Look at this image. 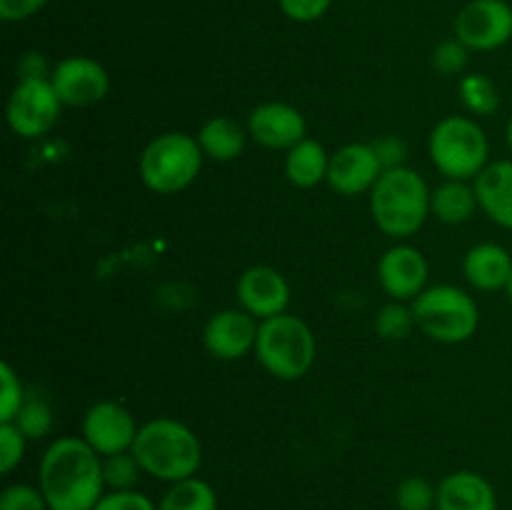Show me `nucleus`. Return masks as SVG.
Masks as SVG:
<instances>
[{
    "label": "nucleus",
    "mask_w": 512,
    "mask_h": 510,
    "mask_svg": "<svg viewBox=\"0 0 512 510\" xmlns=\"http://www.w3.org/2000/svg\"><path fill=\"white\" fill-rule=\"evenodd\" d=\"M38 488L50 510H93L105 493L103 458L83 438H55L40 458Z\"/></svg>",
    "instance_id": "nucleus-1"
},
{
    "label": "nucleus",
    "mask_w": 512,
    "mask_h": 510,
    "mask_svg": "<svg viewBox=\"0 0 512 510\" xmlns=\"http://www.w3.org/2000/svg\"><path fill=\"white\" fill-rule=\"evenodd\" d=\"M130 453L138 458L145 475L168 485L195 478L203 465V443L175 418H155L140 425Z\"/></svg>",
    "instance_id": "nucleus-2"
},
{
    "label": "nucleus",
    "mask_w": 512,
    "mask_h": 510,
    "mask_svg": "<svg viewBox=\"0 0 512 510\" xmlns=\"http://www.w3.org/2000/svg\"><path fill=\"white\" fill-rule=\"evenodd\" d=\"M430 193L423 175L408 165L383 170L370 190L373 223L393 240L413 238L430 218Z\"/></svg>",
    "instance_id": "nucleus-3"
},
{
    "label": "nucleus",
    "mask_w": 512,
    "mask_h": 510,
    "mask_svg": "<svg viewBox=\"0 0 512 510\" xmlns=\"http://www.w3.org/2000/svg\"><path fill=\"white\" fill-rule=\"evenodd\" d=\"M428 153L445 180H475L490 163V140L468 115H448L430 130Z\"/></svg>",
    "instance_id": "nucleus-4"
},
{
    "label": "nucleus",
    "mask_w": 512,
    "mask_h": 510,
    "mask_svg": "<svg viewBox=\"0 0 512 510\" xmlns=\"http://www.w3.org/2000/svg\"><path fill=\"white\" fill-rule=\"evenodd\" d=\"M318 343L310 325L298 315H275L260 320L255 358L278 380H300L313 368Z\"/></svg>",
    "instance_id": "nucleus-5"
},
{
    "label": "nucleus",
    "mask_w": 512,
    "mask_h": 510,
    "mask_svg": "<svg viewBox=\"0 0 512 510\" xmlns=\"http://www.w3.org/2000/svg\"><path fill=\"white\" fill-rule=\"evenodd\" d=\"M203 150L188 133H163L145 145L138 173L148 190L158 195H178L198 180L203 170Z\"/></svg>",
    "instance_id": "nucleus-6"
},
{
    "label": "nucleus",
    "mask_w": 512,
    "mask_h": 510,
    "mask_svg": "<svg viewBox=\"0 0 512 510\" xmlns=\"http://www.w3.org/2000/svg\"><path fill=\"white\" fill-rule=\"evenodd\" d=\"M410 305L418 328L435 343H465L480 328L478 303L458 285H430Z\"/></svg>",
    "instance_id": "nucleus-7"
},
{
    "label": "nucleus",
    "mask_w": 512,
    "mask_h": 510,
    "mask_svg": "<svg viewBox=\"0 0 512 510\" xmlns=\"http://www.w3.org/2000/svg\"><path fill=\"white\" fill-rule=\"evenodd\" d=\"M63 108L65 105L60 103L50 78L18 80L8 95L5 120L15 135L23 140H35L48 135L58 125Z\"/></svg>",
    "instance_id": "nucleus-8"
},
{
    "label": "nucleus",
    "mask_w": 512,
    "mask_h": 510,
    "mask_svg": "<svg viewBox=\"0 0 512 510\" xmlns=\"http://www.w3.org/2000/svg\"><path fill=\"white\" fill-rule=\"evenodd\" d=\"M455 38L475 53H490L512 40V5L508 0H470L455 15Z\"/></svg>",
    "instance_id": "nucleus-9"
},
{
    "label": "nucleus",
    "mask_w": 512,
    "mask_h": 510,
    "mask_svg": "<svg viewBox=\"0 0 512 510\" xmlns=\"http://www.w3.org/2000/svg\"><path fill=\"white\" fill-rule=\"evenodd\" d=\"M50 83L65 108H90L108 95L110 75L95 58L68 55L53 65Z\"/></svg>",
    "instance_id": "nucleus-10"
},
{
    "label": "nucleus",
    "mask_w": 512,
    "mask_h": 510,
    "mask_svg": "<svg viewBox=\"0 0 512 510\" xmlns=\"http://www.w3.org/2000/svg\"><path fill=\"white\" fill-rule=\"evenodd\" d=\"M138 430L133 413L115 400H98L83 415V440L100 458L133 450Z\"/></svg>",
    "instance_id": "nucleus-11"
},
{
    "label": "nucleus",
    "mask_w": 512,
    "mask_h": 510,
    "mask_svg": "<svg viewBox=\"0 0 512 510\" xmlns=\"http://www.w3.org/2000/svg\"><path fill=\"white\" fill-rule=\"evenodd\" d=\"M235 295L245 313L255 320H268L288 313L290 283L273 265H250L240 273Z\"/></svg>",
    "instance_id": "nucleus-12"
},
{
    "label": "nucleus",
    "mask_w": 512,
    "mask_h": 510,
    "mask_svg": "<svg viewBox=\"0 0 512 510\" xmlns=\"http://www.w3.org/2000/svg\"><path fill=\"white\" fill-rule=\"evenodd\" d=\"M430 265L418 248L398 243L378 260V283L390 300L413 303L428 288Z\"/></svg>",
    "instance_id": "nucleus-13"
},
{
    "label": "nucleus",
    "mask_w": 512,
    "mask_h": 510,
    "mask_svg": "<svg viewBox=\"0 0 512 510\" xmlns=\"http://www.w3.org/2000/svg\"><path fill=\"white\" fill-rule=\"evenodd\" d=\"M248 135L253 143L263 145L268 150H285L288 153L293 145L308 138V123L305 115L295 105L270 100L260 103L248 115Z\"/></svg>",
    "instance_id": "nucleus-14"
},
{
    "label": "nucleus",
    "mask_w": 512,
    "mask_h": 510,
    "mask_svg": "<svg viewBox=\"0 0 512 510\" xmlns=\"http://www.w3.org/2000/svg\"><path fill=\"white\" fill-rule=\"evenodd\" d=\"M260 320L245 313L243 308H228L210 315L203 328V345L215 360H240L255 353Z\"/></svg>",
    "instance_id": "nucleus-15"
},
{
    "label": "nucleus",
    "mask_w": 512,
    "mask_h": 510,
    "mask_svg": "<svg viewBox=\"0 0 512 510\" xmlns=\"http://www.w3.org/2000/svg\"><path fill=\"white\" fill-rule=\"evenodd\" d=\"M380 175H383V165L373 143H348L330 155L325 183L338 195L355 198V195L370 193Z\"/></svg>",
    "instance_id": "nucleus-16"
},
{
    "label": "nucleus",
    "mask_w": 512,
    "mask_h": 510,
    "mask_svg": "<svg viewBox=\"0 0 512 510\" xmlns=\"http://www.w3.org/2000/svg\"><path fill=\"white\" fill-rule=\"evenodd\" d=\"M435 510H498V495L485 475L455 470L440 480Z\"/></svg>",
    "instance_id": "nucleus-17"
},
{
    "label": "nucleus",
    "mask_w": 512,
    "mask_h": 510,
    "mask_svg": "<svg viewBox=\"0 0 512 510\" xmlns=\"http://www.w3.org/2000/svg\"><path fill=\"white\" fill-rule=\"evenodd\" d=\"M478 205L495 225L512 230V160H490L473 180Z\"/></svg>",
    "instance_id": "nucleus-18"
},
{
    "label": "nucleus",
    "mask_w": 512,
    "mask_h": 510,
    "mask_svg": "<svg viewBox=\"0 0 512 510\" xmlns=\"http://www.w3.org/2000/svg\"><path fill=\"white\" fill-rule=\"evenodd\" d=\"M463 273L475 290H483V293L505 290L512 278L510 250L498 243L473 245L463 258Z\"/></svg>",
    "instance_id": "nucleus-19"
},
{
    "label": "nucleus",
    "mask_w": 512,
    "mask_h": 510,
    "mask_svg": "<svg viewBox=\"0 0 512 510\" xmlns=\"http://www.w3.org/2000/svg\"><path fill=\"white\" fill-rule=\"evenodd\" d=\"M195 138H198L205 158L215 160V163H230V160L243 155L250 135L248 128L230 115H215V118L205 120Z\"/></svg>",
    "instance_id": "nucleus-20"
},
{
    "label": "nucleus",
    "mask_w": 512,
    "mask_h": 510,
    "mask_svg": "<svg viewBox=\"0 0 512 510\" xmlns=\"http://www.w3.org/2000/svg\"><path fill=\"white\" fill-rule=\"evenodd\" d=\"M330 155L323 148V143L315 138L300 140L298 145L285 153V175L295 188H318L320 183L328 180Z\"/></svg>",
    "instance_id": "nucleus-21"
},
{
    "label": "nucleus",
    "mask_w": 512,
    "mask_h": 510,
    "mask_svg": "<svg viewBox=\"0 0 512 510\" xmlns=\"http://www.w3.org/2000/svg\"><path fill=\"white\" fill-rule=\"evenodd\" d=\"M478 208V195L468 180H445L430 193V215L445 225L468 223Z\"/></svg>",
    "instance_id": "nucleus-22"
},
{
    "label": "nucleus",
    "mask_w": 512,
    "mask_h": 510,
    "mask_svg": "<svg viewBox=\"0 0 512 510\" xmlns=\"http://www.w3.org/2000/svg\"><path fill=\"white\" fill-rule=\"evenodd\" d=\"M158 510H218V493L203 478L173 483L158 500Z\"/></svg>",
    "instance_id": "nucleus-23"
},
{
    "label": "nucleus",
    "mask_w": 512,
    "mask_h": 510,
    "mask_svg": "<svg viewBox=\"0 0 512 510\" xmlns=\"http://www.w3.org/2000/svg\"><path fill=\"white\" fill-rule=\"evenodd\" d=\"M460 103L468 113L480 115V118H488L495 115L500 108V88L495 85L493 78H488L485 73H468L463 75L458 85Z\"/></svg>",
    "instance_id": "nucleus-24"
},
{
    "label": "nucleus",
    "mask_w": 512,
    "mask_h": 510,
    "mask_svg": "<svg viewBox=\"0 0 512 510\" xmlns=\"http://www.w3.org/2000/svg\"><path fill=\"white\" fill-rule=\"evenodd\" d=\"M13 423L18 425L20 433L28 440H40L45 435H50V430H53V408H50V403L43 395L28 393V398H25L23 408L18 410Z\"/></svg>",
    "instance_id": "nucleus-25"
},
{
    "label": "nucleus",
    "mask_w": 512,
    "mask_h": 510,
    "mask_svg": "<svg viewBox=\"0 0 512 510\" xmlns=\"http://www.w3.org/2000/svg\"><path fill=\"white\" fill-rule=\"evenodd\" d=\"M375 333L383 340H405L413 328H418L413 315V305L400 303V300H390L383 308L375 313Z\"/></svg>",
    "instance_id": "nucleus-26"
},
{
    "label": "nucleus",
    "mask_w": 512,
    "mask_h": 510,
    "mask_svg": "<svg viewBox=\"0 0 512 510\" xmlns=\"http://www.w3.org/2000/svg\"><path fill=\"white\" fill-rule=\"evenodd\" d=\"M140 475H143V468L130 450L103 458L105 490H135Z\"/></svg>",
    "instance_id": "nucleus-27"
},
{
    "label": "nucleus",
    "mask_w": 512,
    "mask_h": 510,
    "mask_svg": "<svg viewBox=\"0 0 512 510\" xmlns=\"http://www.w3.org/2000/svg\"><path fill=\"white\" fill-rule=\"evenodd\" d=\"M395 505L398 510H435L438 485L420 475H410V478L400 480V485L395 488Z\"/></svg>",
    "instance_id": "nucleus-28"
},
{
    "label": "nucleus",
    "mask_w": 512,
    "mask_h": 510,
    "mask_svg": "<svg viewBox=\"0 0 512 510\" xmlns=\"http://www.w3.org/2000/svg\"><path fill=\"white\" fill-rule=\"evenodd\" d=\"M28 390H25L23 380L15 373L10 363L0 365V423H13L18 410L23 408Z\"/></svg>",
    "instance_id": "nucleus-29"
},
{
    "label": "nucleus",
    "mask_w": 512,
    "mask_h": 510,
    "mask_svg": "<svg viewBox=\"0 0 512 510\" xmlns=\"http://www.w3.org/2000/svg\"><path fill=\"white\" fill-rule=\"evenodd\" d=\"M28 438L15 423H0V473L10 475L25 458Z\"/></svg>",
    "instance_id": "nucleus-30"
},
{
    "label": "nucleus",
    "mask_w": 512,
    "mask_h": 510,
    "mask_svg": "<svg viewBox=\"0 0 512 510\" xmlns=\"http://www.w3.org/2000/svg\"><path fill=\"white\" fill-rule=\"evenodd\" d=\"M0 510H50L43 490L28 483H13L0 493Z\"/></svg>",
    "instance_id": "nucleus-31"
},
{
    "label": "nucleus",
    "mask_w": 512,
    "mask_h": 510,
    "mask_svg": "<svg viewBox=\"0 0 512 510\" xmlns=\"http://www.w3.org/2000/svg\"><path fill=\"white\" fill-rule=\"evenodd\" d=\"M468 53L470 50L458 38L443 40L433 50V68L443 75L463 73L465 65H468Z\"/></svg>",
    "instance_id": "nucleus-32"
},
{
    "label": "nucleus",
    "mask_w": 512,
    "mask_h": 510,
    "mask_svg": "<svg viewBox=\"0 0 512 510\" xmlns=\"http://www.w3.org/2000/svg\"><path fill=\"white\" fill-rule=\"evenodd\" d=\"M93 510H158V503L135 490H105Z\"/></svg>",
    "instance_id": "nucleus-33"
},
{
    "label": "nucleus",
    "mask_w": 512,
    "mask_h": 510,
    "mask_svg": "<svg viewBox=\"0 0 512 510\" xmlns=\"http://www.w3.org/2000/svg\"><path fill=\"white\" fill-rule=\"evenodd\" d=\"M280 10L295 23H315L330 10L333 0H278Z\"/></svg>",
    "instance_id": "nucleus-34"
},
{
    "label": "nucleus",
    "mask_w": 512,
    "mask_h": 510,
    "mask_svg": "<svg viewBox=\"0 0 512 510\" xmlns=\"http://www.w3.org/2000/svg\"><path fill=\"white\" fill-rule=\"evenodd\" d=\"M373 148L378 153L383 170L400 168V165H405V158H408V143L398 138V135H380V138L373 140Z\"/></svg>",
    "instance_id": "nucleus-35"
},
{
    "label": "nucleus",
    "mask_w": 512,
    "mask_h": 510,
    "mask_svg": "<svg viewBox=\"0 0 512 510\" xmlns=\"http://www.w3.org/2000/svg\"><path fill=\"white\" fill-rule=\"evenodd\" d=\"M45 5L48 0H0V18L5 23H20L38 15Z\"/></svg>",
    "instance_id": "nucleus-36"
},
{
    "label": "nucleus",
    "mask_w": 512,
    "mask_h": 510,
    "mask_svg": "<svg viewBox=\"0 0 512 510\" xmlns=\"http://www.w3.org/2000/svg\"><path fill=\"white\" fill-rule=\"evenodd\" d=\"M53 68L48 65L43 53H25L18 60V80L28 78H50Z\"/></svg>",
    "instance_id": "nucleus-37"
},
{
    "label": "nucleus",
    "mask_w": 512,
    "mask_h": 510,
    "mask_svg": "<svg viewBox=\"0 0 512 510\" xmlns=\"http://www.w3.org/2000/svg\"><path fill=\"white\" fill-rule=\"evenodd\" d=\"M505 140H508V148H510V153H512V115H510V120H508V128H505Z\"/></svg>",
    "instance_id": "nucleus-38"
},
{
    "label": "nucleus",
    "mask_w": 512,
    "mask_h": 510,
    "mask_svg": "<svg viewBox=\"0 0 512 510\" xmlns=\"http://www.w3.org/2000/svg\"><path fill=\"white\" fill-rule=\"evenodd\" d=\"M505 293H508V300H510V305H512V278H510L508 288H505Z\"/></svg>",
    "instance_id": "nucleus-39"
}]
</instances>
